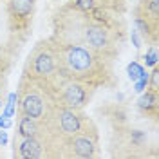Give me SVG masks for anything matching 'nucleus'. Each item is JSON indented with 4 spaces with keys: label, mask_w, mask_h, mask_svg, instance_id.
<instances>
[{
    "label": "nucleus",
    "mask_w": 159,
    "mask_h": 159,
    "mask_svg": "<svg viewBox=\"0 0 159 159\" xmlns=\"http://www.w3.org/2000/svg\"><path fill=\"white\" fill-rule=\"evenodd\" d=\"M34 6V0H11V9L18 16H27Z\"/></svg>",
    "instance_id": "obj_10"
},
{
    "label": "nucleus",
    "mask_w": 159,
    "mask_h": 159,
    "mask_svg": "<svg viewBox=\"0 0 159 159\" xmlns=\"http://www.w3.org/2000/svg\"><path fill=\"white\" fill-rule=\"evenodd\" d=\"M74 6H76V9H80V11H90L94 7V0H76Z\"/></svg>",
    "instance_id": "obj_12"
},
{
    "label": "nucleus",
    "mask_w": 159,
    "mask_h": 159,
    "mask_svg": "<svg viewBox=\"0 0 159 159\" xmlns=\"http://www.w3.org/2000/svg\"><path fill=\"white\" fill-rule=\"evenodd\" d=\"M150 9H152V16L156 18V16H157V0H152V4H150Z\"/></svg>",
    "instance_id": "obj_14"
},
{
    "label": "nucleus",
    "mask_w": 159,
    "mask_h": 159,
    "mask_svg": "<svg viewBox=\"0 0 159 159\" xmlns=\"http://www.w3.org/2000/svg\"><path fill=\"white\" fill-rule=\"evenodd\" d=\"M60 127L65 134H78L81 129V123L72 110H61L60 112Z\"/></svg>",
    "instance_id": "obj_5"
},
{
    "label": "nucleus",
    "mask_w": 159,
    "mask_h": 159,
    "mask_svg": "<svg viewBox=\"0 0 159 159\" xmlns=\"http://www.w3.org/2000/svg\"><path fill=\"white\" fill-rule=\"evenodd\" d=\"M72 148H74V154L80 156V157H92L94 156V145L89 138H76L72 141Z\"/></svg>",
    "instance_id": "obj_8"
},
{
    "label": "nucleus",
    "mask_w": 159,
    "mask_h": 159,
    "mask_svg": "<svg viewBox=\"0 0 159 159\" xmlns=\"http://www.w3.org/2000/svg\"><path fill=\"white\" fill-rule=\"evenodd\" d=\"M65 61H67V65H69V69L72 72H87L94 65L92 54L85 47H78V45L67 47V51H65Z\"/></svg>",
    "instance_id": "obj_1"
},
{
    "label": "nucleus",
    "mask_w": 159,
    "mask_h": 159,
    "mask_svg": "<svg viewBox=\"0 0 159 159\" xmlns=\"http://www.w3.org/2000/svg\"><path fill=\"white\" fill-rule=\"evenodd\" d=\"M157 76H159L157 70H154V72H152V81H150V83H152V89H154V90L157 89Z\"/></svg>",
    "instance_id": "obj_13"
},
{
    "label": "nucleus",
    "mask_w": 159,
    "mask_h": 159,
    "mask_svg": "<svg viewBox=\"0 0 159 159\" xmlns=\"http://www.w3.org/2000/svg\"><path fill=\"white\" fill-rule=\"evenodd\" d=\"M85 38L92 49H105L109 45L107 31H103V27H98V25H89L85 29Z\"/></svg>",
    "instance_id": "obj_3"
},
{
    "label": "nucleus",
    "mask_w": 159,
    "mask_h": 159,
    "mask_svg": "<svg viewBox=\"0 0 159 159\" xmlns=\"http://www.w3.org/2000/svg\"><path fill=\"white\" fill-rule=\"evenodd\" d=\"M54 69V58L51 52H40L34 60V72L38 76H47Z\"/></svg>",
    "instance_id": "obj_7"
},
{
    "label": "nucleus",
    "mask_w": 159,
    "mask_h": 159,
    "mask_svg": "<svg viewBox=\"0 0 159 159\" xmlns=\"http://www.w3.org/2000/svg\"><path fill=\"white\" fill-rule=\"evenodd\" d=\"M22 110H24V116H29L33 119L42 118V114H43V101L36 94H27L24 98V101H22Z\"/></svg>",
    "instance_id": "obj_4"
},
{
    "label": "nucleus",
    "mask_w": 159,
    "mask_h": 159,
    "mask_svg": "<svg viewBox=\"0 0 159 159\" xmlns=\"http://www.w3.org/2000/svg\"><path fill=\"white\" fill-rule=\"evenodd\" d=\"M154 105H156V94L154 92H148V94H145L139 99V107L141 109H152Z\"/></svg>",
    "instance_id": "obj_11"
},
{
    "label": "nucleus",
    "mask_w": 159,
    "mask_h": 159,
    "mask_svg": "<svg viewBox=\"0 0 159 159\" xmlns=\"http://www.w3.org/2000/svg\"><path fill=\"white\" fill-rule=\"evenodd\" d=\"M36 132H38V127H36V123H34V119H33V118L24 116V118L20 119L18 134L22 136V138H34V136H36Z\"/></svg>",
    "instance_id": "obj_9"
},
{
    "label": "nucleus",
    "mask_w": 159,
    "mask_h": 159,
    "mask_svg": "<svg viewBox=\"0 0 159 159\" xmlns=\"http://www.w3.org/2000/svg\"><path fill=\"white\" fill-rule=\"evenodd\" d=\"M20 156L25 159L42 157V145L34 138H24V141L20 143Z\"/></svg>",
    "instance_id": "obj_6"
},
{
    "label": "nucleus",
    "mask_w": 159,
    "mask_h": 159,
    "mask_svg": "<svg viewBox=\"0 0 159 159\" xmlns=\"http://www.w3.org/2000/svg\"><path fill=\"white\" fill-rule=\"evenodd\" d=\"M85 98H87V92L81 85H76V83H70L67 85V89L63 92V101L67 107H72V109H78L85 103Z\"/></svg>",
    "instance_id": "obj_2"
}]
</instances>
